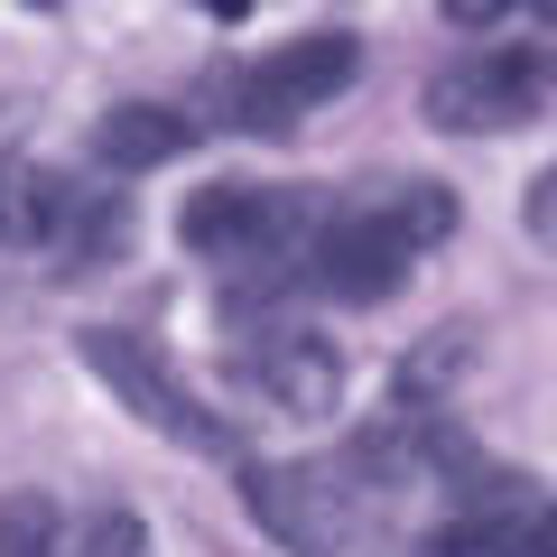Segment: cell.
<instances>
[{"instance_id":"obj_2","label":"cell","mask_w":557,"mask_h":557,"mask_svg":"<svg viewBox=\"0 0 557 557\" xmlns=\"http://www.w3.org/2000/svg\"><path fill=\"white\" fill-rule=\"evenodd\" d=\"M362 65V38H344V28H317V38H288L278 57L260 65H214V84H205V102H214L233 131H298L317 102H335L344 84H354Z\"/></svg>"},{"instance_id":"obj_6","label":"cell","mask_w":557,"mask_h":557,"mask_svg":"<svg viewBox=\"0 0 557 557\" xmlns=\"http://www.w3.org/2000/svg\"><path fill=\"white\" fill-rule=\"evenodd\" d=\"M242 502L288 557H344L354 539V483L335 465H242Z\"/></svg>"},{"instance_id":"obj_3","label":"cell","mask_w":557,"mask_h":557,"mask_svg":"<svg viewBox=\"0 0 557 557\" xmlns=\"http://www.w3.org/2000/svg\"><path fill=\"white\" fill-rule=\"evenodd\" d=\"M75 354L94 362V381L102 391L121 399V409L131 418H149V428H159V437H177V446H196V456H233V418H214L205 409L196 391H186L177 372H168V354L149 335H121V325H84L75 335Z\"/></svg>"},{"instance_id":"obj_1","label":"cell","mask_w":557,"mask_h":557,"mask_svg":"<svg viewBox=\"0 0 557 557\" xmlns=\"http://www.w3.org/2000/svg\"><path fill=\"white\" fill-rule=\"evenodd\" d=\"M325 196H298V186H251V177H223L205 196H186L177 233L186 251L205 260H233V270H260V278H298V251L317 233Z\"/></svg>"},{"instance_id":"obj_4","label":"cell","mask_w":557,"mask_h":557,"mask_svg":"<svg viewBox=\"0 0 557 557\" xmlns=\"http://www.w3.org/2000/svg\"><path fill=\"white\" fill-rule=\"evenodd\" d=\"M409 260H418V242L399 233L391 205H325L298 251V278L335 307H381V298H399Z\"/></svg>"},{"instance_id":"obj_11","label":"cell","mask_w":557,"mask_h":557,"mask_svg":"<svg viewBox=\"0 0 557 557\" xmlns=\"http://www.w3.org/2000/svg\"><path fill=\"white\" fill-rule=\"evenodd\" d=\"M474 354V335H437V344H418V354H399V399H409V409H437V391L456 372H446V362H465Z\"/></svg>"},{"instance_id":"obj_10","label":"cell","mask_w":557,"mask_h":557,"mask_svg":"<svg viewBox=\"0 0 557 557\" xmlns=\"http://www.w3.org/2000/svg\"><path fill=\"white\" fill-rule=\"evenodd\" d=\"M57 539H65V520H57L47 493H10L0 502V557H57Z\"/></svg>"},{"instance_id":"obj_12","label":"cell","mask_w":557,"mask_h":557,"mask_svg":"<svg viewBox=\"0 0 557 557\" xmlns=\"http://www.w3.org/2000/svg\"><path fill=\"white\" fill-rule=\"evenodd\" d=\"M94 557H139V511H102V530H94Z\"/></svg>"},{"instance_id":"obj_15","label":"cell","mask_w":557,"mask_h":557,"mask_svg":"<svg viewBox=\"0 0 557 557\" xmlns=\"http://www.w3.org/2000/svg\"><path fill=\"white\" fill-rule=\"evenodd\" d=\"M28 10H57V0H28Z\"/></svg>"},{"instance_id":"obj_14","label":"cell","mask_w":557,"mask_h":557,"mask_svg":"<svg viewBox=\"0 0 557 557\" xmlns=\"http://www.w3.org/2000/svg\"><path fill=\"white\" fill-rule=\"evenodd\" d=\"M196 10H214V20H251V0H196Z\"/></svg>"},{"instance_id":"obj_13","label":"cell","mask_w":557,"mask_h":557,"mask_svg":"<svg viewBox=\"0 0 557 557\" xmlns=\"http://www.w3.org/2000/svg\"><path fill=\"white\" fill-rule=\"evenodd\" d=\"M437 10H446L456 28H502V20L520 10V0H437Z\"/></svg>"},{"instance_id":"obj_7","label":"cell","mask_w":557,"mask_h":557,"mask_svg":"<svg viewBox=\"0 0 557 557\" xmlns=\"http://www.w3.org/2000/svg\"><path fill=\"white\" fill-rule=\"evenodd\" d=\"M242 381H251L260 399H270L278 418H335L344 399V354L335 335H317V325H260V335H242Z\"/></svg>"},{"instance_id":"obj_8","label":"cell","mask_w":557,"mask_h":557,"mask_svg":"<svg viewBox=\"0 0 557 557\" xmlns=\"http://www.w3.org/2000/svg\"><path fill=\"white\" fill-rule=\"evenodd\" d=\"M437 557H557L548 493L530 474H474L437 530Z\"/></svg>"},{"instance_id":"obj_5","label":"cell","mask_w":557,"mask_h":557,"mask_svg":"<svg viewBox=\"0 0 557 557\" xmlns=\"http://www.w3.org/2000/svg\"><path fill=\"white\" fill-rule=\"evenodd\" d=\"M548 102V57L539 47H502V57H456L428 75V121L456 139H483V131H520L539 121Z\"/></svg>"},{"instance_id":"obj_9","label":"cell","mask_w":557,"mask_h":557,"mask_svg":"<svg viewBox=\"0 0 557 557\" xmlns=\"http://www.w3.org/2000/svg\"><path fill=\"white\" fill-rule=\"evenodd\" d=\"M177 149H196V121H186L177 102H121V112H102V131H94L102 168H168Z\"/></svg>"}]
</instances>
